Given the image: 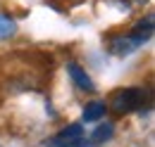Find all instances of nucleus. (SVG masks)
I'll use <instances>...</instances> for the list:
<instances>
[{
    "mask_svg": "<svg viewBox=\"0 0 155 147\" xmlns=\"http://www.w3.org/2000/svg\"><path fill=\"white\" fill-rule=\"evenodd\" d=\"M148 102V92L143 88H122L112 95L110 107L115 114H129V111H138Z\"/></svg>",
    "mask_w": 155,
    "mask_h": 147,
    "instance_id": "f257e3e1",
    "label": "nucleus"
},
{
    "mask_svg": "<svg viewBox=\"0 0 155 147\" xmlns=\"http://www.w3.org/2000/svg\"><path fill=\"white\" fill-rule=\"evenodd\" d=\"M143 43H148L143 36L138 33H127V36H112L107 40V50L117 57H124V55H131L134 50H138Z\"/></svg>",
    "mask_w": 155,
    "mask_h": 147,
    "instance_id": "f03ea898",
    "label": "nucleus"
},
{
    "mask_svg": "<svg viewBox=\"0 0 155 147\" xmlns=\"http://www.w3.org/2000/svg\"><path fill=\"white\" fill-rule=\"evenodd\" d=\"M84 138L86 135H84L81 124H69V126H64V128L60 130L55 138L45 140V147H79V142Z\"/></svg>",
    "mask_w": 155,
    "mask_h": 147,
    "instance_id": "7ed1b4c3",
    "label": "nucleus"
},
{
    "mask_svg": "<svg viewBox=\"0 0 155 147\" xmlns=\"http://www.w3.org/2000/svg\"><path fill=\"white\" fill-rule=\"evenodd\" d=\"M67 74H69V78L74 81V86H77L79 90L96 92V83H93V78L86 74V69H81L77 62H69V64H67Z\"/></svg>",
    "mask_w": 155,
    "mask_h": 147,
    "instance_id": "20e7f679",
    "label": "nucleus"
},
{
    "mask_svg": "<svg viewBox=\"0 0 155 147\" xmlns=\"http://www.w3.org/2000/svg\"><path fill=\"white\" fill-rule=\"evenodd\" d=\"M105 114H107V105L100 102V100H91V102L84 107V111H81V119H84L86 124H91V121H100Z\"/></svg>",
    "mask_w": 155,
    "mask_h": 147,
    "instance_id": "39448f33",
    "label": "nucleus"
},
{
    "mask_svg": "<svg viewBox=\"0 0 155 147\" xmlns=\"http://www.w3.org/2000/svg\"><path fill=\"white\" fill-rule=\"evenodd\" d=\"M112 133H115V124H112V121H105V124H100V126L91 133L88 140H91L93 145H100V142H107V140L112 138Z\"/></svg>",
    "mask_w": 155,
    "mask_h": 147,
    "instance_id": "423d86ee",
    "label": "nucleus"
},
{
    "mask_svg": "<svg viewBox=\"0 0 155 147\" xmlns=\"http://www.w3.org/2000/svg\"><path fill=\"white\" fill-rule=\"evenodd\" d=\"M15 33H17V21L10 17V14L0 12V40H5V38L15 36Z\"/></svg>",
    "mask_w": 155,
    "mask_h": 147,
    "instance_id": "0eeeda50",
    "label": "nucleus"
},
{
    "mask_svg": "<svg viewBox=\"0 0 155 147\" xmlns=\"http://www.w3.org/2000/svg\"><path fill=\"white\" fill-rule=\"evenodd\" d=\"M131 33H138V36H143L146 40H148V38L153 36V17L148 14L146 19H138V21H136V26L131 29Z\"/></svg>",
    "mask_w": 155,
    "mask_h": 147,
    "instance_id": "6e6552de",
    "label": "nucleus"
}]
</instances>
